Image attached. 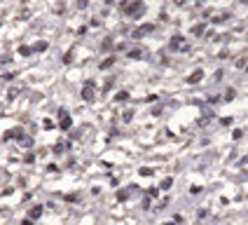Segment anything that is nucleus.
Returning a JSON list of instances; mask_svg holds the SVG:
<instances>
[{"label":"nucleus","mask_w":248,"mask_h":225,"mask_svg":"<svg viewBox=\"0 0 248 225\" xmlns=\"http://www.w3.org/2000/svg\"><path fill=\"white\" fill-rule=\"evenodd\" d=\"M42 216V206H33L31 209V218H40Z\"/></svg>","instance_id":"4"},{"label":"nucleus","mask_w":248,"mask_h":225,"mask_svg":"<svg viewBox=\"0 0 248 225\" xmlns=\"http://www.w3.org/2000/svg\"><path fill=\"white\" fill-rule=\"evenodd\" d=\"M241 136H243V131H241V129H234V131H232V139H234V141H239Z\"/></svg>","instance_id":"11"},{"label":"nucleus","mask_w":248,"mask_h":225,"mask_svg":"<svg viewBox=\"0 0 248 225\" xmlns=\"http://www.w3.org/2000/svg\"><path fill=\"white\" fill-rule=\"evenodd\" d=\"M232 99H234V89H229V91H227V96H225V101H232Z\"/></svg>","instance_id":"15"},{"label":"nucleus","mask_w":248,"mask_h":225,"mask_svg":"<svg viewBox=\"0 0 248 225\" xmlns=\"http://www.w3.org/2000/svg\"><path fill=\"white\" fill-rule=\"evenodd\" d=\"M21 225H31V220H24V223H21Z\"/></svg>","instance_id":"17"},{"label":"nucleus","mask_w":248,"mask_h":225,"mask_svg":"<svg viewBox=\"0 0 248 225\" xmlns=\"http://www.w3.org/2000/svg\"><path fill=\"white\" fill-rule=\"evenodd\" d=\"M141 176H152V169H148V166H145V169H141Z\"/></svg>","instance_id":"14"},{"label":"nucleus","mask_w":248,"mask_h":225,"mask_svg":"<svg viewBox=\"0 0 248 225\" xmlns=\"http://www.w3.org/2000/svg\"><path fill=\"white\" fill-rule=\"evenodd\" d=\"M180 45H183V38H180V35H173V38H171V42H169V47H171V49H178Z\"/></svg>","instance_id":"2"},{"label":"nucleus","mask_w":248,"mask_h":225,"mask_svg":"<svg viewBox=\"0 0 248 225\" xmlns=\"http://www.w3.org/2000/svg\"><path fill=\"white\" fill-rule=\"evenodd\" d=\"M204 33V24H197L194 28H192V35H201Z\"/></svg>","instance_id":"6"},{"label":"nucleus","mask_w":248,"mask_h":225,"mask_svg":"<svg viewBox=\"0 0 248 225\" xmlns=\"http://www.w3.org/2000/svg\"><path fill=\"white\" fill-rule=\"evenodd\" d=\"M31 52H33L31 47H21V49H19V54H24V56H28V54H31Z\"/></svg>","instance_id":"13"},{"label":"nucleus","mask_w":248,"mask_h":225,"mask_svg":"<svg viewBox=\"0 0 248 225\" xmlns=\"http://www.w3.org/2000/svg\"><path fill=\"white\" fill-rule=\"evenodd\" d=\"M227 19H229V14H227V12H225V14H215V16H213V19H211V21H213V24H225Z\"/></svg>","instance_id":"3"},{"label":"nucleus","mask_w":248,"mask_h":225,"mask_svg":"<svg viewBox=\"0 0 248 225\" xmlns=\"http://www.w3.org/2000/svg\"><path fill=\"white\" fill-rule=\"evenodd\" d=\"M127 197H129V192H127V190H120V192H117V199H120V202H124Z\"/></svg>","instance_id":"10"},{"label":"nucleus","mask_w":248,"mask_h":225,"mask_svg":"<svg viewBox=\"0 0 248 225\" xmlns=\"http://www.w3.org/2000/svg\"><path fill=\"white\" fill-rule=\"evenodd\" d=\"M190 192H192V195H197V192H201V188H199V185H192V188H190Z\"/></svg>","instance_id":"16"},{"label":"nucleus","mask_w":248,"mask_h":225,"mask_svg":"<svg viewBox=\"0 0 248 225\" xmlns=\"http://www.w3.org/2000/svg\"><path fill=\"white\" fill-rule=\"evenodd\" d=\"M201 77H204V70L199 68V70H194V73H190V77H187L185 82H187V85H194V82H199Z\"/></svg>","instance_id":"1"},{"label":"nucleus","mask_w":248,"mask_h":225,"mask_svg":"<svg viewBox=\"0 0 248 225\" xmlns=\"http://www.w3.org/2000/svg\"><path fill=\"white\" fill-rule=\"evenodd\" d=\"M143 54H141V49H133V52H129V59H141Z\"/></svg>","instance_id":"9"},{"label":"nucleus","mask_w":248,"mask_h":225,"mask_svg":"<svg viewBox=\"0 0 248 225\" xmlns=\"http://www.w3.org/2000/svg\"><path fill=\"white\" fill-rule=\"evenodd\" d=\"M33 49H35V52H42V49H47V42H37Z\"/></svg>","instance_id":"12"},{"label":"nucleus","mask_w":248,"mask_h":225,"mask_svg":"<svg viewBox=\"0 0 248 225\" xmlns=\"http://www.w3.org/2000/svg\"><path fill=\"white\" fill-rule=\"evenodd\" d=\"M171 183H173V178H164L159 188H162V190H169V188H171Z\"/></svg>","instance_id":"7"},{"label":"nucleus","mask_w":248,"mask_h":225,"mask_svg":"<svg viewBox=\"0 0 248 225\" xmlns=\"http://www.w3.org/2000/svg\"><path fill=\"white\" fill-rule=\"evenodd\" d=\"M112 64H115V56H110V59H106V61H101V68L106 70V68H110Z\"/></svg>","instance_id":"5"},{"label":"nucleus","mask_w":248,"mask_h":225,"mask_svg":"<svg viewBox=\"0 0 248 225\" xmlns=\"http://www.w3.org/2000/svg\"><path fill=\"white\" fill-rule=\"evenodd\" d=\"M127 99H129V91H120L115 96V101H127Z\"/></svg>","instance_id":"8"},{"label":"nucleus","mask_w":248,"mask_h":225,"mask_svg":"<svg viewBox=\"0 0 248 225\" xmlns=\"http://www.w3.org/2000/svg\"><path fill=\"white\" fill-rule=\"evenodd\" d=\"M164 225H176V223H164Z\"/></svg>","instance_id":"18"}]
</instances>
